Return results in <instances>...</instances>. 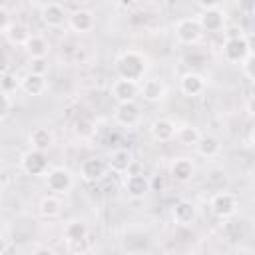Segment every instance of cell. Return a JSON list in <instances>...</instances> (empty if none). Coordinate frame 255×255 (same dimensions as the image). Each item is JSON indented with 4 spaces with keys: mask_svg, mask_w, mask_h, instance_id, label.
<instances>
[{
    "mask_svg": "<svg viewBox=\"0 0 255 255\" xmlns=\"http://www.w3.org/2000/svg\"><path fill=\"white\" fill-rule=\"evenodd\" d=\"M20 167L24 169V173L32 175V177H38V175H46L48 171V159L44 155V151H38V149H28L22 153L20 157Z\"/></svg>",
    "mask_w": 255,
    "mask_h": 255,
    "instance_id": "7",
    "label": "cell"
},
{
    "mask_svg": "<svg viewBox=\"0 0 255 255\" xmlns=\"http://www.w3.org/2000/svg\"><path fill=\"white\" fill-rule=\"evenodd\" d=\"M46 185L50 191L62 195L68 193L74 187V173L68 167H52L50 171H46Z\"/></svg>",
    "mask_w": 255,
    "mask_h": 255,
    "instance_id": "6",
    "label": "cell"
},
{
    "mask_svg": "<svg viewBox=\"0 0 255 255\" xmlns=\"http://www.w3.org/2000/svg\"><path fill=\"white\" fill-rule=\"evenodd\" d=\"M197 22H199L203 34L205 32H219L225 26V12L221 8H217V6L215 8H205L197 16Z\"/></svg>",
    "mask_w": 255,
    "mask_h": 255,
    "instance_id": "15",
    "label": "cell"
},
{
    "mask_svg": "<svg viewBox=\"0 0 255 255\" xmlns=\"http://www.w3.org/2000/svg\"><path fill=\"white\" fill-rule=\"evenodd\" d=\"M106 173H108V163L102 157H88L80 165V175L88 183H96V181L104 179Z\"/></svg>",
    "mask_w": 255,
    "mask_h": 255,
    "instance_id": "11",
    "label": "cell"
},
{
    "mask_svg": "<svg viewBox=\"0 0 255 255\" xmlns=\"http://www.w3.org/2000/svg\"><path fill=\"white\" fill-rule=\"evenodd\" d=\"M72 2H86V0H72Z\"/></svg>",
    "mask_w": 255,
    "mask_h": 255,
    "instance_id": "38",
    "label": "cell"
},
{
    "mask_svg": "<svg viewBox=\"0 0 255 255\" xmlns=\"http://www.w3.org/2000/svg\"><path fill=\"white\" fill-rule=\"evenodd\" d=\"M10 70V58H8V54L6 52H2L0 50V76L2 74H6Z\"/></svg>",
    "mask_w": 255,
    "mask_h": 255,
    "instance_id": "34",
    "label": "cell"
},
{
    "mask_svg": "<svg viewBox=\"0 0 255 255\" xmlns=\"http://www.w3.org/2000/svg\"><path fill=\"white\" fill-rule=\"evenodd\" d=\"M4 249H6V245H4V239H2V237H0V253H2V251H4Z\"/></svg>",
    "mask_w": 255,
    "mask_h": 255,
    "instance_id": "37",
    "label": "cell"
},
{
    "mask_svg": "<svg viewBox=\"0 0 255 255\" xmlns=\"http://www.w3.org/2000/svg\"><path fill=\"white\" fill-rule=\"evenodd\" d=\"M106 163H108V169L114 171V173H128L129 167L133 165V153L126 147L114 149Z\"/></svg>",
    "mask_w": 255,
    "mask_h": 255,
    "instance_id": "19",
    "label": "cell"
},
{
    "mask_svg": "<svg viewBox=\"0 0 255 255\" xmlns=\"http://www.w3.org/2000/svg\"><path fill=\"white\" fill-rule=\"evenodd\" d=\"M201 137V131L199 128L191 126V124H183V126H177L175 129V139L181 143V145H187V147H193L197 143V139Z\"/></svg>",
    "mask_w": 255,
    "mask_h": 255,
    "instance_id": "27",
    "label": "cell"
},
{
    "mask_svg": "<svg viewBox=\"0 0 255 255\" xmlns=\"http://www.w3.org/2000/svg\"><path fill=\"white\" fill-rule=\"evenodd\" d=\"M237 8L241 14H253L255 12V0H237Z\"/></svg>",
    "mask_w": 255,
    "mask_h": 255,
    "instance_id": "32",
    "label": "cell"
},
{
    "mask_svg": "<svg viewBox=\"0 0 255 255\" xmlns=\"http://www.w3.org/2000/svg\"><path fill=\"white\" fill-rule=\"evenodd\" d=\"M209 209L219 219H231L239 211V197L231 191H217L209 201Z\"/></svg>",
    "mask_w": 255,
    "mask_h": 255,
    "instance_id": "2",
    "label": "cell"
},
{
    "mask_svg": "<svg viewBox=\"0 0 255 255\" xmlns=\"http://www.w3.org/2000/svg\"><path fill=\"white\" fill-rule=\"evenodd\" d=\"M20 88V80L14 76V74H10V72H6V74H2L0 76V92H4V94H12V92H16Z\"/></svg>",
    "mask_w": 255,
    "mask_h": 255,
    "instance_id": "28",
    "label": "cell"
},
{
    "mask_svg": "<svg viewBox=\"0 0 255 255\" xmlns=\"http://www.w3.org/2000/svg\"><path fill=\"white\" fill-rule=\"evenodd\" d=\"M165 92H167V88L159 78H147L145 82L139 84V96L149 104L161 102L165 98Z\"/></svg>",
    "mask_w": 255,
    "mask_h": 255,
    "instance_id": "18",
    "label": "cell"
},
{
    "mask_svg": "<svg viewBox=\"0 0 255 255\" xmlns=\"http://www.w3.org/2000/svg\"><path fill=\"white\" fill-rule=\"evenodd\" d=\"M147 72V56L139 50H126L116 58V74L118 78L141 82Z\"/></svg>",
    "mask_w": 255,
    "mask_h": 255,
    "instance_id": "1",
    "label": "cell"
},
{
    "mask_svg": "<svg viewBox=\"0 0 255 255\" xmlns=\"http://www.w3.org/2000/svg\"><path fill=\"white\" fill-rule=\"evenodd\" d=\"M4 34H6V38H8L10 44H14V46H24L26 40H28V36H30L32 32H30V28H28L24 22H10V26L6 28Z\"/></svg>",
    "mask_w": 255,
    "mask_h": 255,
    "instance_id": "26",
    "label": "cell"
},
{
    "mask_svg": "<svg viewBox=\"0 0 255 255\" xmlns=\"http://www.w3.org/2000/svg\"><path fill=\"white\" fill-rule=\"evenodd\" d=\"M10 110H12V100H10V96L4 94V92H0V122L8 118Z\"/></svg>",
    "mask_w": 255,
    "mask_h": 255,
    "instance_id": "31",
    "label": "cell"
},
{
    "mask_svg": "<svg viewBox=\"0 0 255 255\" xmlns=\"http://www.w3.org/2000/svg\"><path fill=\"white\" fill-rule=\"evenodd\" d=\"M8 26H10V14L4 6H0V34H4Z\"/></svg>",
    "mask_w": 255,
    "mask_h": 255,
    "instance_id": "33",
    "label": "cell"
},
{
    "mask_svg": "<svg viewBox=\"0 0 255 255\" xmlns=\"http://www.w3.org/2000/svg\"><path fill=\"white\" fill-rule=\"evenodd\" d=\"M253 62H255V56H253V52H249L241 62H239V66H241V72H243V76L249 80V82H253L255 80V74H253Z\"/></svg>",
    "mask_w": 255,
    "mask_h": 255,
    "instance_id": "29",
    "label": "cell"
},
{
    "mask_svg": "<svg viewBox=\"0 0 255 255\" xmlns=\"http://www.w3.org/2000/svg\"><path fill=\"white\" fill-rule=\"evenodd\" d=\"M171 217H173V221L177 225H183V227L185 225H191L197 219V207L189 199H179L171 207Z\"/></svg>",
    "mask_w": 255,
    "mask_h": 255,
    "instance_id": "16",
    "label": "cell"
},
{
    "mask_svg": "<svg viewBox=\"0 0 255 255\" xmlns=\"http://www.w3.org/2000/svg\"><path fill=\"white\" fill-rule=\"evenodd\" d=\"M175 129H177V126L169 118H155L149 124V135L153 141H159V143L175 139Z\"/></svg>",
    "mask_w": 255,
    "mask_h": 255,
    "instance_id": "13",
    "label": "cell"
},
{
    "mask_svg": "<svg viewBox=\"0 0 255 255\" xmlns=\"http://www.w3.org/2000/svg\"><path fill=\"white\" fill-rule=\"evenodd\" d=\"M249 52H253V48H251V42L243 34L225 38V42L221 46V56L229 64H239Z\"/></svg>",
    "mask_w": 255,
    "mask_h": 255,
    "instance_id": "4",
    "label": "cell"
},
{
    "mask_svg": "<svg viewBox=\"0 0 255 255\" xmlns=\"http://www.w3.org/2000/svg\"><path fill=\"white\" fill-rule=\"evenodd\" d=\"M32 253L34 255H56V249H52V247H34Z\"/></svg>",
    "mask_w": 255,
    "mask_h": 255,
    "instance_id": "35",
    "label": "cell"
},
{
    "mask_svg": "<svg viewBox=\"0 0 255 255\" xmlns=\"http://www.w3.org/2000/svg\"><path fill=\"white\" fill-rule=\"evenodd\" d=\"M169 175H171L177 183H187V181H191L193 175H195V165H193V161H191L189 157H185V155L175 157V159L171 161V165H169Z\"/></svg>",
    "mask_w": 255,
    "mask_h": 255,
    "instance_id": "17",
    "label": "cell"
},
{
    "mask_svg": "<svg viewBox=\"0 0 255 255\" xmlns=\"http://www.w3.org/2000/svg\"><path fill=\"white\" fill-rule=\"evenodd\" d=\"M22 48L30 58H46L50 54V40L42 34H30Z\"/></svg>",
    "mask_w": 255,
    "mask_h": 255,
    "instance_id": "21",
    "label": "cell"
},
{
    "mask_svg": "<svg viewBox=\"0 0 255 255\" xmlns=\"http://www.w3.org/2000/svg\"><path fill=\"white\" fill-rule=\"evenodd\" d=\"M114 122L126 129H131L135 126H139L141 122V110L139 106L133 102H120L114 110Z\"/></svg>",
    "mask_w": 255,
    "mask_h": 255,
    "instance_id": "5",
    "label": "cell"
},
{
    "mask_svg": "<svg viewBox=\"0 0 255 255\" xmlns=\"http://www.w3.org/2000/svg\"><path fill=\"white\" fill-rule=\"evenodd\" d=\"M124 191L129 197L139 199V197H143L151 191V181L143 173H129V175L124 177Z\"/></svg>",
    "mask_w": 255,
    "mask_h": 255,
    "instance_id": "12",
    "label": "cell"
},
{
    "mask_svg": "<svg viewBox=\"0 0 255 255\" xmlns=\"http://www.w3.org/2000/svg\"><path fill=\"white\" fill-rule=\"evenodd\" d=\"M66 24H68L70 30L76 32V34H88V32L94 30L96 18H94V12H92V10H88V8H78V10H74L72 14H68V22H66Z\"/></svg>",
    "mask_w": 255,
    "mask_h": 255,
    "instance_id": "8",
    "label": "cell"
},
{
    "mask_svg": "<svg viewBox=\"0 0 255 255\" xmlns=\"http://www.w3.org/2000/svg\"><path fill=\"white\" fill-rule=\"evenodd\" d=\"M193 147L201 157H207V159L209 157H217L221 153V141L211 133H205V135L201 133V137L197 139V143Z\"/></svg>",
    "mask_w": 255,
    "mask_h": 255,
    "instance_id": "24",
    "label": "cell"
},
{
    "mask_svg": "<svg viewBox=\"0 0 255 255\" xmlns=\"http://www.w3.org/2000/svg\"><path fill=\"white\" fill-rule=\"evenodd\" d=\"M28 72L46 74V72H48V62H46V58H30V62H28Z\"/></svg>",
    "mask_w": 255,
    "mask_h": 255,
    "instance_id": "30",
    "label": "cell"
},
{
    "mask_svg": "<svg viewBox=\"0 0 255 255\" xmlns=\"http://www.w3.org/2000/svg\"><path fill=\"white\" fill-rule=\"evenodd\" d=\"M173 34H175V40L183 46H193L201 40L203 36V30L197 22V18H191V16H185V18H179L173 26Z\"/></svg>",
    "mask_w": 255,
    "mask_h": 255,
    "instance_id": "3",
    "label": "cell"
},
{
    "mask_svg": "<svg viewBox=\"0 0 255 255\" xmlns=\"http://www.w3.org/2000/svg\"><path fill=\"white\" fill-rule=\"evenodd\" d=\"M64 239L66 243H80V241H86L88 239V225L86 221L82 219H70L66 225H64Z\"/></svg>",
    "mask_w": 255,
    "mask_h": 255,
    "instance_id": "25",
    "label": "cell"
},
{
    "mask_svg": "<svg viewBox=\"0 0 255 255\" xmlns=\"http://www.w3.org/2000/svg\"><path fill=\"white\" fill-rule=\"evenodd\" d=\"M110 94H112V98L116 100V104H120V102H133V100L139 96V82H131V80L118 78V80L112 84Z\"/></svg>",
    "mask_w": 255,
    "mask_h": 255,
    "instance_id": "10",
    "label": "cell"
},
{
    "mask_svg": "<svg viewBox=\"0 0 255 255\" xmlns=\"http://www.w3.org/2000/svg\"><path fill=\"white\" fill-rule=\"evenodd\" d=\"M28 143L32 149L38 151H48L54 145V133L50 128H34L28 135Z\"/></svg>",
    "mask_w": 255,
    "mask_h": 255,
    "instance_id": "22",
    "label": "cell"
},
{
    "mask_svg": "<svg viewBox=\"0 0 255 255\" xmlns=\"http://www.w3.org/2000/svg\"><path fill=\"white\" fill-rule=\"evenodd\" d=\"M195 4H197L201 10H205V8H215V6L219 4V0H195Z\"/></svg>",
    "mask_w": 255,
    "mask_h": 255,
    "instance_id": "36",
    "label": "cell"
},
{
    "mask_svg": "<svg viewBox=\"0 0 255 255\" xmlns=\"http://www.w3.org/2000/svg\"><path fill=\"white\" fill-rule=\"evenodd\" d=\"M179 90L183 96L197 98L207 90V80H205V76H201L197 72H185L179 78Z\"/></svg>",
    "mask_w": 255,
    "mask_h": 255,
    "instance_id": "9",
    "label": "cell"
},
{
    "mask_svg": "<svg viewBox=\"0 0 255 255\" xmlns=\"http://www.w3.org/2000/svg\"><path fill=\"white\" fill-rule=\"evenodd\" d=\"M40 18H42L44 26H48V28H62L68 22V14H66L64 6L58 2L44 4L40 10Z\"/></svg>",
    "mask_w": 255,
    "mask_h": 255,
    "instance_id": "14",
    "label": "cell"
},
{
    "mask_svg": "<svg viewBox=\"0 0 255 255\" xmlns=\"http://www.w3.org/2000/svg\"><path fill=\"white\" fill-rule=\"evenodd\" d=\"M62 207H64V203L58 195H46L38 203V213H40L42 219L50 221V219H56V217L62 215Z\"/></svg>",
    "mask_w": 255,
    "mask_h": 255,
    "instance_id": "23",
    "label": "cell"
},
{
    "mask_svg": "<svg viewBox=\"0 0 255 255\" xmlns=\"http://www.w3.org/2000/svg\"><path fill=\"white\" fill-rule=\"evenodd\" d=\"M20 90L28 96H42L48 90V82L44 78V74H34V72H26L20 78Z\"/></svg>",
    "mask_w": 255,
    "mask_h": 255,
    "instance_id": "20",
    "label": "cell"
}]
</instances>
